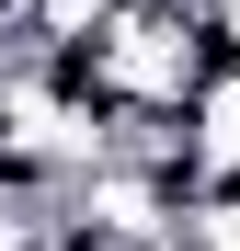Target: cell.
<instances>
[{"instance_id": "1", "label": "cell", "mask_w": 240, "mask_h": 251, "mask_svg": "<svg viewBox=\"0 0 240 251\" xmlns=\"http://www.w3.org/2000/svg\"><path fill=\"white\" fill-rule=\"evenodd\" d=\"M183 149H194V172L240 160V69H217V57H206V80L183 92Z\"/></svg>"}, {"instance_id": "2", "label": "cell", "mask_w": 240, "mask_h": 251, "mask_svg": "<svg viewBox=\"0 0 240 251\" xmlns=\"http://www.w3.org/2000/svg\"><path fill=\"white\" fill-rule=\"evenodd\" d=\"M206 57L240 69V0H206Z\"/></svg>"}]
</instances>
